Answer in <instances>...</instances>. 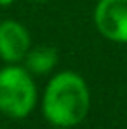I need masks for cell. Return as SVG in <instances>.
Listing matches in <instances>:
<instances>
[{
	"instance_id": "cell-9",
	"label": "cell",
	"mask_w": 127,
	"mask_h": 129,
	"mask_svg": "<svg viewBox=\"0 0 127 129\" xmlns=\"http://www.w3.org/2000/svg\"><path fill=\"white\" fill-rule=\"evenodd\" d=\"M0 129H2V125H0Z\"/></svg>"
},
{
	"instance_id": "cell-3",
	"label": "cell",
	"mask_w": 127,
	"mask_h": 129,
	"mask_svg": "<svg viewBox=\"0 0 127 129\" xmlns=\"http://www.w3.org/2000/svg\"><path fill=\"white\" fill-rule=\"evenodd\" d=\"M94 24L105 39L127 45V0H99L94 8Z\"/></svg>"
},
{
	"instance_id": "cell-2",
	"label": "cell",
	"mask_w": 127,
	"mask_h": 129,
	"mask_svg": "<svg viewBox=\"0 0 127 129\" xmlns=\"http://www.w3.org/2000/svg\"><path fill=\"white\" fill-rule=\"evenodd\" d=\"M39 99L34 75L21 64L0 68V114L23 120L34 112Z\"/></svg>"
},
{
	"instance_id": "cell-6",
	"label": "cell",
	"mask_w": 127,
	"mask_h": 129,
	"mask_svg": "<svg viewBox=\"0 0 127 129\" xmlns=\"http://www.w3.org/2000/svg\"><path fill=\"white\" fill-rule=\"evenodd\" d=\"M13 2H15V0H0V6H2V8H8V6H11Z\"/></svg>"
},
{
	"instance_id": "cell-7",
	"label": "cell",
	"mask_w": 127,
	"mask_h": 129,
	"mask_svg": "<svg viewBox=\"0 0 127 129\" xmlns=\"http://www.w3.org/2000/svg\"><path fill=\"white\" fill-rule=\"evenodd\" d=\"M30 2H47V0H30Z\"/></svg>"
},
{
	"instance_id": "cell-8",
	"label": "cell",
	"mask_w": 127,
	"mask_h": 129,
	"mask_svg": "<svg viewBox=\"0 0 127 129\" xmlns=\"http://www.w3.org/2000/svg\"><path fill=\"white\" fill-rule=\"evenodd\" d=\"M52 129H60V127H52Z\"/></svg>"
},
{
	"instance_id": "cell-4",
	"label": "cell",
	"mask_w": 127,
	"mask_h": 129,
	"mask_svg": "<svg viewBox=\"0 0 127 129\" xmlns=\"http://www.w3.org/2000/svg\"><path fill=\"white\" fill-rule=\"evenodd\" d=\"M32 49L28 28L13 19L0 21V60L6 64H21Z\"/></svg>"
},
{
	"instance_id": "cell-1",
	"label": "cell",
	"mask_w": 127,
	"mask_h": 129,
	"mask_svg": "<svg viewBox=\"0 0 127 129\" xmlns=\"http://www.w3.org/2000/svg\"><path fill=\"white\" fill-rule=\"evenodd\" d=\"M92 97L84 77L77 71H58L49 79L41 94V112L52 127L80 125L90 112Z\"/></svg>"
},
{
	"instance_id": "cell-5",
	"label": "cell",
	"mask_w": 127,
	"mask_h": 129,
	"mask_svg": "<svg viewBox=\"0 0 127 129\" xmlns=\"http://www.w3.org/2000/svg\"><path fill=\"white\" fill-rule=\"evenodd\" d=\"M23 62H24V68L32 75H47L58 64V52H56V49L49 45L32 47Z\"/></svg>"
}]
</instances>
